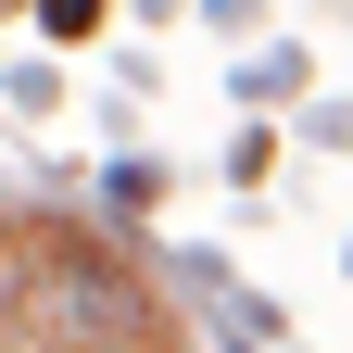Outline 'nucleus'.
Here are the masks:
<instances>
[{"mask_svg": "<svg viewBox=\"0 0 353 353\" xmlns=\"http://www.w3.org/2000/svg\"><path fill=\"white\" fill-rule=\"evenodd\" d=\"M38 13H51L63 38H88V26H101V0H38Z\"/></svg>", "mask_w": 353, "mask_h": 353, "instance_id": "1", "label": "nucleus"}, {"mask_svg": "<svg viewBox=\"0 0 353 353\" xmlns=\"http://www.w3.org/2000/svg\"><path fill=\"white\" fill-rule=\"evenodd\" d=\"M114 353H126V341H114Z\"/></svg>", "mask_w": 353, "mask_h": 353, "instance_id": "2", "label": "nucleus"}]
</instances>
